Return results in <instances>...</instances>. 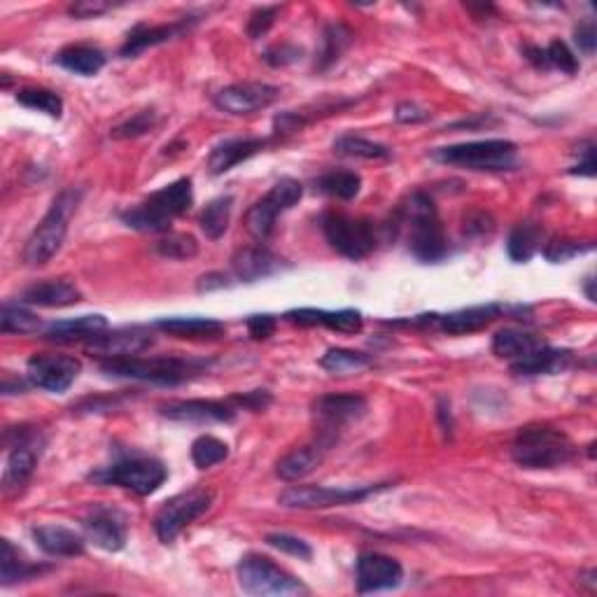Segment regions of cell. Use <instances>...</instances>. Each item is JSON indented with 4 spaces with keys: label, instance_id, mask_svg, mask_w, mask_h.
Segmentation results:
<instances>
[{
    "label": "cell",
    "instance_id": "obj_43",
    "mask_svg": "<svg viewBox=\"0 0 597 597\" xmlns=\"http://www.w3.org/2000/svg\"><path fill=\"white\" fill-rule=\"evenodd\" d=\"M0 329H3V334H38L42 322L38 315H33L21 304H5L3 313H0Z\"/></svg>",
    "mask_w": 597,
    "mask_h": 597
},
{
    "label": "cell",
    "instance_id": "obj_14",
    "mask_svg": "<svg viewBox=\"0 0 597 597\" xmlns=\"http://www.w3.org/2000/svg\"><path fill=\"white\" fill-rule=\"evenodd\" d=\"M82 364L70 355L40 353L33 355L26 364V378L33 388H40L54 395H63L80 376Z\"/></svg>",
    "mask_w": 597,
    "mask_h": 597
},
{
    "label": "cell",
    "instance_id": "obj_28",
    "mask_svg": "<svg viewBox=\"0 0 597 597\" xmlns=\"http://www.w3.org/2000/svg\"><path fill=\"white\" fill-rule=\"evenodd\" d=\"M325 444H308L301 446L297 451L287 453L283 460L276 465V476L283 479L285 483H297L301 479H306L308 474H313L315 469L322 465L325 460Z\"/></svg>",
    "mask_w": 597,
    "mask_h": 597
},
{
    "label": "cell",
    "instance_id": "obj_16",
    "mask_svg": "<svg viewBox=\"0 0 597 597\" xmlns=\"http://www.w3.org/2000/svg\"><path fill=\"white\" fill-rule=\"evenodd\" d=\"M236 406L231 402H215V399H173L159 406V413L175 423L210 425V423H234Z\"/></svg>",
    "mask_w": 597,
    "mask_h": 597
},
{
    "label": "cell",
    "instance_id": "obj_31",
    "mask_svg": "<svg viewBox=\"0 0 597 597\" xmlns=\"http://www.w3.org/2000/svg\"><path fill=\"white\" fill-rule=\"evenodd\" d=\"M570 360H572L570 350H558V348H551L549 343H544L542 348L525 357V360L511 364V371H514L516 376L558 374V371L570 367Z\"/></svg>",
    "mask_w": 597,
    "mask_h": 597
},
{
    "label": "cell",
    "instance_id": "obj_57",
    "mask_svg": "<svg viewBox=\"0 0 597 597\" xmlns=\"http://www.w3.org/2000/svg\"><path fill=\"white\" fill-rule=\"evenodd\" d=\"M570 173H574V175H588V178H593V175H595V147H593V143H586V147H584V159H581L579 164L574 166Z\"/></svg>",
    "mask_w": 597,
    "mask_h": 597
},
{
    "label": "cell",
    "instance_id": "obj_8",
    "mask_svg": "<svg viewBox=\"0 0 597 597\" xmlns=\"http://www.w3.org/2000/svg\"><path fill=\"white\" fill-rule=\"evenodd\" d=\"M238 586L243 588V593L266 597V595H306L308 588L301 584L299 579H294L290 572H285L283 567L273 563L271 558L259 556V553H248L241 558V563L236 567Z\"/></svg>",
    "mask_w": 597,
    "mask_h": 597
},
{
    "label": "cell",
    "instance_id": "obj_60",
    "mask_svg": "<svg viewBox=\"0 0 597 597\" xmlns=\"http://www.w3.org/2000/svg\"><path fill=\"white\" fill-rule=\"evenodd\" d=\"M439 418H441V427H444L446 434L453 432V416H451V402L448 399H441L439 402Z\"/></svg>",
    "mask_w": 597,
    "mask_h": 597
},
{
    "label": "cell",
    "instance_id": "obj_5",
    "mask_svg": "<svg viewBox=\"0 0 597 597\" xmlns=\"http://www.w3.org/2000/svg\"><path fill=\"white\" fill-rule=\"evenodd\" d=\"M82 201V189H63L56 196L52 208L47 210V215L42 217L38 227L33 229V234L28 236L24 248V262L28 266H45L56 252L61 250L63 241H66L68 224L77 213V206Z\"/></svg>",
    "mask_w": 597,
    "mask_h": 597
},
{
    "label": "cell",
    "instance_id": "obj_56",
    "mask_svg": "<svg viewBox=\"0 0 597 597\" xmlns=\"http://www.w3.org/2000/svg\"><path fill=\"white\" fill-rule=\"evenodd\" d=\"M395 117H397V122H402V124H420V122H425V119H430V112H427L423 105H418L413 101H404L397 105Z\"/></svg>",
    "mask_w": 597,
    "mask_h": 597
},
{
    "label": "cell",
    "instance_id": "obj_19",
    "mask_svg": "<svg viewBox=\"0 0 597 597\" xmlns=\"http://www.w3.org/2000/svg\"><path fill=\"white\" fill-rule=\"evenodd\" d=\"M404 581V567L399 560L383 553H362L357 558V591L378 593L397 588Z\"/></svg>",
    "mask_w": 597,
    "mask_h": 597
},
{
    "label": "cell",
    "instance_id": "obj_15",
    "mask_svg": "<svg viewBox=\"0 0 597 597\" xmlns=\"http://www.w3.org/2000/svg\"><path fill=\"white\" fill-rule=\"evenodd\" d=\"M280 89L273 87V84L266 82H238L229 84L222 91L215 94V108L227 112V115L243 117L252 115V112H259L269 108L278 101Z\"/></svg>",
    "mask_w": 597,
    "mask_h": 597
},
{
    "label": "cell",
    "instance_id": "obj_35",
    "mask_svg": "<svg viewBox=\"0 0 597 597\" xmlns=\"http://www.w3.org/2000/svg\"><path fill=\"white\" fill-rule=\"evenodd\" d=\"M542 243H544V229L539 227L537 222L516 224L514 231L509 234V243H507L509 257L518 264L530 262V259L542 250Z\"/></svg>",
    "mask_w": 597,
    "mask_h": 597
},
{
    "label": "cell",
    "instance_id": "obj_54",
    "mask_svg": "<svg viewBox=\"0 0 597 597\" xmlns=\"http://www.w3.org/2000/svg\"><path fill=\"white\" fill-rule=\"evenodd\" d=\"M574 42H577L579 52H584L586 56H591L597 47V28L593 19L581 21V24L574 28Z\"/></svg>",
    "mask_w": 597,
    "mask_h": 597
},
{
    "label": "cell",
    "instance_id": "obj_1",
    "mask_svg": "<svg viewBox=\"0 0 597 597\" xmlns=\"http://www.w3.org/2000/svg\"><path fill=\"white\" fill-rule=\"evenodd\" d=\"M194 203L192 180L180 178L171 185L161 187L159 192L147 196L143 203L122 213V222L129 229L143 231V234H166L173 220L185 215Z\"/></svg>",
    "mask_w": 597,
    "mask_h": 597
},
{
    "label": "cell",
    "instance_id": "obj_6",
    "mask_svg": "<svg viewBox=\"0 0 597 597\" xmlns=\"http://www.w3.org/2000/svg\"><path fill=\"white\" fill-rule=\"evenodd\" d=\"M439 164L460 166L467 171H511L516 166L518 147L504 138L474 140V143H460L439 147L432 154Z\"/></svg>",
    "mask_w": 597,
    "mask_h": 597
},
{
    "label": "cell",
    "instance_id": "obj_34",
    "mask_svg": "<svg viewBox=\"0 0 597 597\" xmlns=\"http://www.w3.org/2000/svg\"><path fill=\"white\" fill-rule=\"evenodd\" d=\"M157 329L178 339H215L227 327L215 318H164L157 322Z\"/></svg>",
    "mask_w": 597,
    "mask_h": 597
},
{
    "label": "cell",
    "instance_id": "obj_46",
    "mask_svg": "<svg viewBox=\"0 0 597 597\" xmlns=\"http://www.w3.org/2000/svg\"><path fill=\"white\" fill-rule=\"evenodd\" d=\"M544 54H546V66L560 70V73L565 75H574L579 70V61L577 56L570 47L565 45L563 40H553L549 47H544Z\"/></svg>",
    "mask_w": 597,
    "mask_h": 597
},
{
    "label": "cell",
    "instance_id": "obj_24",
    "mask_svg": "<svg viewBox=\"0 0 597 597\" xmlns=\"http://www.w3.org/2000/svg\"><path fill=\"white\" fill-rule=\"evenodd\" d=\"M269 145L266 138H229L224 143L215 145L213 152L208 157V171L213 175H224L229 173L231 168L243 164L250 157H255Z\"/></svg>",
    "mask_w": 597,
    "mask_h": 597
},
{
    "label": "cell",
    "instance_id": "obj_47",
    "mask_svg": "<svg viewBox=\"0 0 597 597\" xmlns=\"http://www.w3.org/2000/svg\"><path fill=\"white\" fill-rule=\"evenodd\" d=\"M266 544L278 549L280 553H287V556L299 558V560H311L313 558V549L311 544L304 542V539L294 537V535H285V532H273V535H266Z\"/></svg>",
    "mask_w": 597,
    "mask_h": 597
},
{
    "label": "cell",
    "instance_id": "obj_7",
    "mask_svg": "<svg viewBox=\"0 0 597 597\" xmlns=\"http://www.w3.org/2000/svg\"><path fill=\"white\" fill-rule=\"evenodd\" d=\"M89 479L103 483V486H117L145 497L157 493L164 486L168 479V469L164 467V462L147 458V455H124V458L112 462L110 467L91 474Z\"/></svg>",
    "mask_w": 597,
    "mask_h": 597
},
{
    "label": "cell",
    "instance_id": "obj_11",
    "mask_svg": "<svg viewBox=\"0 0 597 597\" xmlns=\"http://www.w3.org/2000/svg\"><path fill=\"white\" fill-rule=\"evenodd\" d=\"M304 196V187L294 178H280L276 185L269 189L264 199H259L255 206L245 215V227L257 241H266L276 229V220L287 210L297 206Z\"/></svg>",
    "mask_w": 597,
    "mask_h": 597
},
{
    "label": "cell",
    "instance_id": "obj_53",
    "mask_svg": "<svg viewBox=\"0 0 597 597\" xmlns=\"http://www.w3.org/2000/svg\"><path fill=\"white\" fill-rule=\"evenodd\" d=\"M112 7L115 5L108 3V0H80V3L70 5L68 12L77 19H94V17H101L105 12H110Z\"/></svg>",
    "mask_w": 597,
    "mask_h": 597
},
{
    "label": "cell",
    "instance_id": "obj_48",
    "mask_svg": "<svg viewBox=\"0 0 597 597\" xmlns=\"http://www.w3.org/2000/svg\"><path fill=\"white\" fill-rule=\"evenodd\" d=\"M595 245L591 241H553L544 248V257L549 259L553 264H560V262H567V259L577 257V255H584V252H591Z\"/></svg>",
    "mask_w": 597,
    "mask_h": 597
},
{
    "label": "cell",
    "instance_id": "obj_50",
    "mask_svg": "<svg viewBox=\"0 0 597 597\" xmlns=\"http://www.w3.org/2000/svg\"><path fill=\"white\" fill-rule=\"evenodd\" d=\"M231 404L236 406V409H248V411H266L273 402L271 392L269 390H252V392H245V395H234L229 399Z\"/></svg>",
    "mask_w": 597,
    "mask_h": 597
},
{
    "label": "cell",
    "instance_id": "obj_42",
    "mask_svg": "<svg viewBox=\"0 0 597 597\" xmlns=\"http://www.w3.org/2000/svg\"><path fill=\"white\" fill-rule=\"evenodd\" d=\"M159 257L164 259H192L199 255V243L192 234H180V231H166L164 236L154 243Z\"/></svg>",
    "mask_w": 597,
    "mask_h": 597
},
{
    "label": "cell",
    "instance_id": "obj_29",
    "mask_svg": "<svg viewBox=\"0 0 597 597\" xmlns=\"http://www.w3.org/2000/svg\"><path fill=\"white\" fill-rule=\"evenodd\" d=\"M544 343L546 341L542 336L523 332V329L507 327V329H500V332L493 336V353L497 357H502V360H509L514 364L525 360V357L542 348Z\"/></svg>",
    "mask_w": 597,
    "mask_h": 597
},
{
    "label": "cell",
    "instance_id": "obj_52",
    "mask_svg": "<svg viewBox=\"0 0 597 597\" xmlns=\"http://www.w3.org/2000/svg\"><path fill=\"white\" fill-rule=\"evenodd\" d=\"M297 59H301V47L287 45V42L285 45H273L271 49H266L264 52V61L273 68L287 66V63H294Z\"/></svg>",
    "mask_w": 597,
    "mask_h": 597
},
{
    "label": "cell",
    "instance_id": "obj_22",
    "mask_svg": "<svg viewBox=\"0 0 597 597\" xmlns=\"http://www.w3.org/2000/svg\"><path fill=\"white\" fill-rule=\"evenodd\" d=\"M285 318L301 327H327L332 332L341 334H357L362 332V313L355 308H343V311H322V308H294L287 311Z\"/></svg>",
    "mask_w": 597,
    "mask_h": 597
},
{
    "label": "cell",
    "instance_id": "obj_21",
    "mask_svg": "<svg viewBox=\"0 0 597 597\" xmlns=\"http://www.w3.org/2000/svg\"><path fill=\"white\" fill-rule=\"evenodd\" d=\"M194 19L187 17V19H178V21H171V24H159V26H150V24H138L133 26L129 35H126L122 49H119V54L124 56V59H133V56L143 54L145 49H152V47H159L164 45V42H171L175 38H180V35H185L189 28H192Z\"/></svg>",
    "mask_w": 597,
    "mask_h": 597
},
{
    "label": "cell",
    "instance_id": "obj_32",
    "mask_svg": "<svg viewBox=\"0 0 597 597\" xmlns=\"http://www.w3.org/2000/svg\"><path fill=\"white\" fill-rule=\"evenodd\" d=\"M42 572H47V567L33 565L10 539H3V544H0V584L7 588L19 584V581L40 577Z\"/></svg>",
    "mask_w": 597,
    "mask_h": 597
},
{
    "label": "cell",
    "instance_id": "obj_30",
    "mask_svg": "<svg viewBox=\"0 0 597 597\" xmlns=\"http://www.w3.org/2000/svg\"><path fill=\"white\" fill-rule=\"evenodd\" d=\"M105 327H108V320H105L103 315H82V318L75 320L52 322V325L45 329V339L56 343L89 341L94 339L96 334L105 332Z\"/></svg>",
    "mask_w": 597,
    "mask_h": 597
},
{
    "label": "cell",
    "instance_id": "obj_23",
    "mask_svg": "<svg viewBox=\"0 0 597 597\" xmlns=\"http://www.w3.org/2000/svg\"><path fill=\"white\" fill-rule=\"evenodd\" d=\"M280 266H283L280 257L264 245H250L231 257V271L241 283H257V280L269 278L280 271Z\"/></svg>",
    "mask_w": 597,
    "mask_h": 597
},
{
    "label": "cell",
    "instance_id": "obj_36",
    "mask_svg": "<svg viewBox=\"0 0 597 597\" xmlns=\"http://www.w3.org/2000/svg\"><path fill=\"white\" fill-rule=\"evenodd\" d=\"M353 31L346 24H341V21H336V24H329L325 28V33H322V49L318 54V63H315V68L318 70H327L329 66H334L336 61L341 59V54L346 52V49L353 45Z\"/></svg>",
    "mask_w": 597,
    "mask_h": 597
},
{
    "label": "cell",
    "instance_id": "obj_37",
    "mask_svg": "<svg viewBox=\"0 0 597 597\" xmlns=\"http://www.w3.org/2000/svg\"><path fill=\"white\" fill-rule=\"evenodd\" d=\"M231 210H234V196H217L203 208V213L199 217L201 231L206 234L210 241H217V238L224 236V231L229 229L231 222Z\"/></svg>",
    "mask_w": 597,
    "mask_h": 597
},
{
    "label": "cell",
    "instance_id": "obj_13",
    "mask_svg": "<svg viewBox=\"0 0 597 597\" xmlns=\"http://www.w3.org/2000/svg\"><path fill=\"white\" fill-rule=\"evenodd\" d=\"M7 432H12L14 437H17V441H7L10 455H7L5 472H3V493L7 497H12L21 493L26 483L31 481L35 467H38V458L45 441H42L38 430H33V427H26V425Z\"/></svg>",
    "mask_w": 597,
    "mask_h": 597
},
{
    "label": "cell",
    "instance_id": "obj_2",
    "mask_svg": "<svg viewBox=\"0 0 597 597\" xmlns=\"http://www.w3.org/2000/svg\"><path fill=\"white\" fill-rule=\"evenodd\" d=\"M402 222L409 227L411 255L425 264H437L446 257L448 238L437 206L425 192H413L402 208Z\"/></svg>",
    "mask_w": 597,
    "mask_h": 597
},
{
    "label": "cell",
    "instance_id": "obj_9",
    "mask_svg": "<svg viewBox=\"0 0 597 597\" xmlns=\"http://www.w3.org/2000/svg\"><path fill=\"white\" fill-rule=\"evenodd\" d=\"M322 234L327 243L353 262L369 257L376 250V227L374 222L360 220V217H350L343 213H325L320 220Z\"/></svg>",
    "mask_w": 597,
    "mask_h": 597
},
{
    "label": "cell",
    "instance_id": "obj_44",
    "mask_svg": "<svg viewBox=\"0 0 597 597\" xmlns=\"http://www.w3.org/2000/svg\"><path fill=\"white\" fill-rule=\"evenodd\" d=\"M229 458V446L222 439L203 434L192 444V462L199 469H210Z\"/></svg>",
    "mask_w": 597,
    "mask_h": 597
},
{
    "label": "cell",
    "instance_id": "obj_45",
    "mask_svg": "<svg viewBox=\"0 0 597 597\" xmlns=\"http://www.w3.org/2000/svg\"><path fill=\"white\" fill-rule=\"evenodd\" d=\"M154 126H157V112H154V110H140L131 119H126V122L115 126V129L110 131V136L117 138V140L138 138V136H145L147 131H152Z\"/></svg>",
    "mask_w": 597,
    "mask_h": 597
},
{
    "label": "cell",
    "instance_id": "obj_59",
    "mask_svg": "<svg viewBox=\"0 0 597 597\" xmlns=\"http://www.w3.org/2000/svg\"><path fill=\"white\" fill-rule=\"evenodd\" d=\"M227 276L224 273H208V276H201L199 280V292H210L215 287H227Z\"/></svg>",
    "mask_w": 597,
    "mask_h": 597
},
{
    "label": "cell",
    "instance_id": "obj_10",
    "mask_svg": "<svg viewBox=\"0 0 597 597\" xmlns=\"http://www.w3.org/2000/svg\"><path fill=\"white\" fill-rule=\"evenodd\" d=\"M215 493L208 488H189L185 493L175 495L168 500L159 514L154 516V532L159 542L171 544L187 525H192L196 518H201L213 507Z\"/></svg>",
    "mask_w": 597,
    "mask_h": 597
},
{
    "label": "cell",
    "instance_id": "obj_27",
    "mask_svg": "<svg viewBox=\"0 0 597 597\" xmlns=\"http://www.w3.org/2000/svg\"><path fill=\"white\" fill-rule=\"evenodd\" d=\"M500 315H502L500 304L469 306V308H460V311L439 315L437 325L444 329L446 334H474V332H481L483 327L493 325Z\"/></svg>",
    "mask_w": 597,
    "mask_h": 597
},
{
    "label": "cell",
    "instance_id": "obj_26",
    "mask_svg": "<svg viewBox=\"0 0 597 597\" xmlns=\"http://www.w3.org/2000/svg\"><path fill=\"white\" fill-rule=\"evenodd\" d=\"M33 539L47 556L54 558H77L87 549V539L77 535L75 530L63 525H40L33 528Z\"/></svg>",
    "mask_w": 597,
    "mask_h": 597
},
{
    "label": "cell",
    "instance_id": "obj_38",
    "mask_svg": "<svg viewBox=\"0 0 597 597\" xmlns=\"http://www.w3.org/2000/svg\"><path fill=\"white\" fill-rule=\"evenodd\" d=\"M334 152L341 157H355V159H390L392 150L388 145L376 143V140L362 138V136H341L334 140Z\"/></svg>",
    "mask_w": 597,
    "mask_h": 597
},
{
    "label": "cell",
    "instance_id": "obj_49",
    "mask_svg": "<svg viewBox=\"0 0 597 597\" xmlns=\"http://www.w3.org/2000/svg\"><path fill=\"white\" fill-rule=\"evenodd\" d=\"M280 12V5H262L257 7L255 12L250 14L248 19V38L250 40H259L262 35L269 33V28L273 26Z\"/></svg>",
    "mask_w": 597,
    "mask_h": 597
},
{
    "label": "cell",
    "instance_id": "obj_55",
    "mask_svg": "<svg viewBox=\"0 0 597 597\" xmlns=\"http://www.w3.org/2000/svg\"><path fill=\"white\" fill-rule=\"evenodd\" d=\"M276 327H278V320L269 313L250 315L248 318V332L252 339H257V341L269 339V336H273V332H276Z\"/></svg>",
    "mask_w": 597,
    "mask_h": 597
},
{
    "label": "cell",
    "instance_id": "obj_25",
    "mask_svg": "<svg viewBox=\"0 0 597 597\" xmlns=\"http://www.w3.org/2000/svg\"><path fill=\"white\" fill-rule=\"evenodd\" d=\"M77 301H82L80 287L70 283L66 278L35 283L31 287H26L24 294H21V304L42 306V308H63V306H73Z\"/></svg>",
    "mask_w": 597,
    "mask_h": 597
},
{
    "label": "cell",
    "instance_id": "obj_58",
    "mask_svg": "<svg viewBox=\"0 0 597 597\" xmlns=\"http://www.w3.org/2000/svg\"><path fill=\"white\" fill-rule=\"evenodd\" d=\"M523 56L528 59L532 66L539 68V70H549L546 66V54H544V47H537V45H525L523 47Z\"/></svg>",
    "mask_w": 597,
    "mask_h": 597
},
{
    "label": "cell",
    "instance_id": "obj_61",
    "mask_svg": "<svg viewBox=\"0 0 597 597\" xmlns=\"http://www.w3.org/2000/svg\"><path fill=\"white\" fill-rule=\"evenodd\" d=\"M0 390H3V395H14V392H24L26 390V383L19 381V378H14L12 374H5L3 385H0Z\"/></svg>",
    "mask_w": 597,
    "mask_h": 597
},
{
    "label": "cell",
    "instance_id": "obj_20",
    "mask_svg": "<svg viewBox=\"0 0 597 597\" xmlns=\"http://www.w3.org/2000/svg\"><path fill=\"white\" fill-rule=\"evenodd\" d=\"M154 343V336L143 327L117 329V332H101L94 339L87 341V350L96 355H105V360L112 357H133L140 355Z\"/></svg>",
    "mask_w": 597,
    "mask_h": 597
},
{
    "label": "cell",
    "instance_id": "obj_18",
    "mask_svg": "<svg viewBox=\"0 0 597 597\" xmlns=\"http://www.w3.org/2000/svg\"><path fill=\"white\" fill-rule=\"evenodd\" d=\"M313 411L322 425V437L332 444L336 430L367 413V399L362 395H325L313 404Z\"/></svg>",
    "mask_w": 597,
    "mask_h": 597
},
{
    "label": "cell",
    "instance_id": "obj_39",
    "mask_svg": "<svg viewBox=\"0 0 597 597\" xmlns=\"http://www.w3.org/2000/svg\"><path fill=\"white\" fill-rule=\"evenodd\" d=\"M315 187H318L322 194L332 196V199L350 201L360 194L362 178L353 171H329L325 175H320L318 182H315Z\"/></svg>",
    "mask_w": 597,
    "mask_h": 597
},
{
    "label": "cell",
    "instance_id": "obj_3",
    "mask_svg": "<svg viewBox=\"0 0 597 597\" xmlns=\"http://www.w3.org/2000/svg\"><path fill=\"white\" fill-rule=\"evenodd\" d=\"M574 455L572 439L551 425L523 427L511 444V458L523 469H556L572 462Z\"/></svg>",
    "mask_w": 597,
    "mask_h": 597
},
{
    "label": "cell",
    "instance_id": "obj_4",
    "mask_svg": "<svg viewBox=\"0 0 597 597\" xmlns=\"http://www.w3.org/2000/svg\"><path fill=\"white\" fill-rule=\"evenodd\" d=\"M101 371L112 378H129V381L157 383V385H180L189 378L208 369V362L203 360H185V357H112L101 360Z\"/></svg>",
    "mask_w": 597,
    "mask_h": 597
},
{
    "label": "cell",
    "instance_id": "obj_41",
    "mask_svg": "<svg viewBox=\"0 0 597 597\" xmlns=\"http://www.w3.org/2000/svg\"><path fill=\"white\" fill-rule=\"evenodd\" d=\"M17 101L24 108L45 112V115L59 119L63 115V98L52 89L45 87H26L17 91Z\"/></svg>",
    "mask_w": 597,
    "mask_h": 597
},
{
    "label": "cell",
    "instance_id": "obj_33",
    "mask_svg": "<svg viewBox=\"0 0 597 597\" xmlns=\"http://www.w3.org/2000/svg\"><path fill=\"white\" fill-rule=\"evenodd\" d=\"M54 61L59 63L61 68L70 70V73L82 75V77H94L103 70L105 66V54L94 45H70L63 47L59 54L54 56Z\"/></svg>",
    "mask_w": 597,
    "mask_h": 597
},
{
    "label": "cell",
    "instance_id": "obj_17",
    "mask_svg": "<svg viewBox=\"0 0 597 597\" xmlns=\"http://www.w3.org/2000/svg\"><path fill=\"white\" fill-rule=\"evenodd\" d=\"M82 528L84 535H87V542L98 546V549L117 553L126 546L129 528H126V516L119 509L94 507L84 516Z\"/></svg>",
    "mask_w": 597,
    "mask_h": 597
},
{
    "label": "cell",
    "instance_id": "obj_51",
    "mask_svg": "<svg viewBox=\"0 0 597 597\" xmlns=\"http://www.w3.org/2000/svg\"><path fill=\"white\" fill-rule=\"evenodd\" d=\"M465 234L469 236H488L493 234L495 229V220L483 210H472V213L465 215V224H462Z\"/></svg>",
    "mask_w": 597,
    "mask_h": 597
},
{
    "label": "cell",
    "instance_id": "obj_40",
    "mask_svg": "<svg viewBox=\"0 0 597 597\" xmlns=\"http://www.w3.org/2000/svg\"><path fill=\"white\" fill-rule=\"evenodd\" d=\"M374 364L369 355L357 353V350L348 348H329L325 355H322L320 367L327 369L329 374H357V371L367 369Z\"/></svg>",
    "mask_w": 597,
    "mask_h": 597
},
{
    "label": "cell",
    "instance_id": "obj_12",
    "mask_svg": "<svg viewBox=\"0 0 597 597\" xmlns=\"http://www.w3.org/2000/svg\"><path fill=\"white\" fill-rule=\"evenodd\" d=\"M390 488V483L362 488H327V486H290L278 495V504L285 509H329L364 502L367 497Z\"/></svg>",
    "mask_w": 597,
    "mask_h": 597
}]
</instances>
